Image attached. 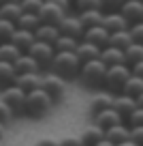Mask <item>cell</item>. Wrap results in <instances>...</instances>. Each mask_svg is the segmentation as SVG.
<instances>
[{
	"mask_svg": "<svg viewBox=\"0 0 143 146\" xmlns=\"http://www.w3.org/2000/svg\"><path fill=\"white\" fill-rule=\"evenodd\" d=\"M79 64L81 62L77 60L75 52H56L49 69H51V73L60 75L62 80H73L79 73Z\"/></svg>",
	"mask_w": 143,
	"mask_h": 146,
	"instance_id": "6da1fadb",
	"label": "cell"
},
{
	"mask_svg": "<svg viewBox=\"0 0 143 146\" xmlns=\"http://www.w3.org/2000/svg\"><path fill=\"white\" fill-rule=\"evenodd\" d=\"M51 105H54V101L45 95L41 88H34V90L26 92L24 112H26V114H30L32 118H41V116H45V114L51 110Z\"/></svg>",
	"mask_w": 143,
	"mask_h": 146,
	"instance_id": "7a4b0ae2",
	"label": "cell"
},
{
	"mask_svg": "<svg viewBox=\"0 0 143 146\" xmlns=\"http://www.w3.org/2000/svg\"><path fill=\"white\" fill-rule=\"evenodd\" d=\"M105 71H107V67L98 58H94V60H88V62H81L77 75L81 78V82L88 88H98V86H103Z\"/></svg>",
	"mask_w": 143,
	"mask_h": 146,
	"instance_id": "3957f363",
	"label": "cell"
},
{
	"mask_svg": "<svg viewBox=\"0 0 143 146\" xmlns=\"http://www.w3.org/2000/svg\"><path fill=\"white\" fill-rule=\"evenodd\" d=\"M128 78H130L128 64H113V67H107V71H105L103 86L107 88L109 95H120Z\"/></svg>",
	"mask_w": 143,
	"mask_h": 146,
	"instance_id": "277c9868",
	"label": "cell"
},
{
	"mask_svg": "<svg viewBox=\"0 0 143 146\" xmlns=\"http://www.w3.org/2000/svg\"><path fill=\"white\" fill-rule=\"evenodd\" d=\"M39 88L49 97L54 103L64 97V80L60 78V75H56V73H49V75L41 78V86Z\"/></svg>",
	"mask_w": 143,
	"mask_h": 146,
	"instance_id": "5b68a950",
	"label": "cell"
},
{
	"mask_svg": "<svg viewBox=\"0 0 143 146\" xmlns=\"http://www.w3.org/2000/svg\"><path fill=\"white\" fill-rule=\"evenodd\" d=\"M26 54H30L32 58L39 62V67H49L51 60H54V45H49V43H45V41H34L30 47H28Z\"/></svg>",
	"mask_w": 143,
	"mask_h": 146,
	"instance_id": "8992f818",
	"label": "cell"
},
{
	"mask_svg": "<svg viewBox=\"0 0 143 146\" xmlns=\"http://www.w3.org/2000/svg\"><path fill=\"white\" fill-rule=\"evenodd\" d=\"M2 101L11 108L13 114H22L24 103H26V92L22 88H17L15 84L13 86H7V88H2Z\"/></svg>",
	"mask_w": 143,
	"mask_h": 146,
	"instance_id": "52a82bcc",
	"label": "cell"
},
{
	"mask_svg": "<svg viewBox=\"0 0 143 146\" xmlns=\"http://www.w3.org/2000/svg\"><path fill=\"white\" fill-rule=\"evenodd\" d=\"M79 41H88V43H92V45H96V47L103 50L105 45H109V32L105 30L100 24L98 26H90V28L83 30V35H81Z\"/></svg>",
	"mask_w": 143,
	"mask_h": 146,
	"instance_id": "ba28073f",
	"label": "cell"
},
{
	"mask_svg": "<svg viewBox=\"0 0 143 146\" xmlns=\"http://www.w3.org/2000/svg\"><path fill=\"white\" fill-rule=\"evenodd\" d=\"M117 13H120L128 24L141 22V17H143V2L141 0H124L122 7L117 9Z\"/></svg>",
	"mask_w": 143,
	"mask_h": 146,
	"instance_id": "9c48e42d",
	"label": "cell"
},
{
	"mask_svg": "<svg viewBox=\"0 0 143 146\" xmlns=\"http://www.w3.org/2000/svg\"><path fill=\"white\" fill-rule=\"evenodd\" d=\"M39 19H41V24H51V26H58V22L64 17V11L60 9V7H56V5H51V2H43V7L39 9Z\"/></svg>",
	"mask_w": 143,
	"mask_h": 146,
	"instance_id": "30bf717a",
	"label": "cell"
},
{
	"mask_svg": "<svg viewBox=\"0 0 143 146\" xmlns=\"http://www.w3.org/2000/svg\"><path fill=\"white\" fill-rule=\"evenodd\" d=\"M58 30H60V35L73 36V39H77V41H79L81 35H83V26L79 24V19L77 17H68V15H64V17L58 22Z\"/></svg>",
	"mask_w": 143,
	"mask_h": 146,
	"instance_id": "8fae6325",
	"label": "cell"
},
{
	"mask_svg": "<svg viewBox=\"0 0 143 146\" xmlns=\"http://www.w3.org/2000/svg\"><path fill=\"white\" fill-rule=\"evenodd\" d=\"M100 26L111 35V32H120L128 28V22L122 17L117 11H111V13H103V19H100Z\"/></svg>",
	"mask_w": 143,
	"mask_h": 146,
	"instance_id": "7c38bea8",
	"label": "cell"
},
{
	"mask_svg": "<svg viewBox=\"0 0 143 146\" xmlns=\"http://www.w3.org/2000/svg\"><path fill=\"white\" fill-rule=\"evenodd\" d=\"M120 123H124V120H122V116L117 114L113 108L103 110V112H96V114H94V125L100 127L103 131H105V129H109V127H113V125H120Z\"/></svg>",
	"mask_w": 143,
	"mask_h": 146,
	"instance_id": "4fadbf2b",
	"label": "cell"
},
{
	"mask_svg": "<svg viewBox=\"0 0 143 146\" xmlns=\"http://www.w3.org/2000/svg\"><path fill=\"white\" fill-rule=\"evenodd\" d=\"M111 108L115 110L117 114L122 116V120L126 118V116L133 112L134 108H141V105H137V101L133 99V97H128V95H113V103H111Z\"/></svg>",
	"mask_w": 143,
	"mask_h": 146,
	"instance_id": "5bb4252c",
	"label": "cell"
},
{
	"mask_svg": "<svg viewBox=\"0 0 143 146\" xmlns=\"http://www.w3.org/2000/svg\"><path fill=\"white\" fill-rule=\"evenodd\" d=\"M36 39H34V32H30V30H22V28H15L13 30V35H11V43H13L15 47H17L22 54H26L28 52V47L34 43Z\"/></svg>",
	"mask_w": 143,
	"mask_h": 146,
	"instance_id": "9a60e30c",
	"label": "cell"
},
{
	"mask_svg": "<svg viewBox=\"0 0 143 146\" xmlns=\"http://www.w3.org/2000/svg\"><path fill=\"white\" fill-rule=\"evenodd\" d=\"M98 60L105 64V67H113V64H124V52L117 50V47L105 45L103 50L98 52Z\"/></svg>",
	"mask_w": 143,
	"mask_h": 146,
	"instance_id": "2e32d148",
	"label": "cell"
},
{
	"mask_svg": "<svg viewBox=\"0 0 143 146\" xmlns=\"http://www.w3.org/2000/svg\"><path fill=\"white\" fill-rule=\"evenodd\" d=\"M122 95H128L137 101V105H141V97H143V78H137V75H130L126 80L124 88H122Z\"/></svg>",
	"mask_w": 143,
	"mask_h": 146,
	"instance_id": "e0dca14e",
	"label": "cell"
},
{
	"mask_svg": "<svg viewBox=\"0 0 143 146\" xmlns=\"http://www.w3.org/2000/svg\"><path fill=\"white\" fill-rule=\"evenodd\" d=\"M13 84L17 88H22L24 92H30V90H34V88L41 86V75L39 73H19Z\"/></svg>",
	"mask_w": 143,
	"mask_h": 146,
	"instance_id": "ac0fdd59",
	"label": "cell"
},
{
	"mask_svg": "<svg viewBox=\"0 0 143 146\" xmlns=\"http://www.w3.org/2000/svg\"><path fill=\"white\" fill-rule=\"evenodd\" d=\"M13 69H15V73H17V75H19V73H39V71H41L39 62H36L30 54H22V56L13 62Z\"/></svg>",
	"mask_w": 143,
	"mask_h": 146,
	"instance_id": "d6986e66",
	"label": "cell"
},
{
	"mask_svg": "<svg viewBox=\"0 0 143 146\" xmlns=\"http://www.w3.org/2000/svg\"><path fill=\"white\" fill-rule=\"evenodd\" d=\"M98 52H100V47L92 45V43H88V41H79L77 47H75V56H77L79 62H88V60L98 58Z\"/></svg>",
	"mask_w": 143,
	"mask_h": 146,
	"instance_id": "ffe728a7",
	"label": "cell"
},
{
	"mask_svg": "<svg viewBox=\"0 0 143 146\" xmlns=\"http://www.w3.org/2000/svg\"><path fill=\"white\" fill-rule=\"evenodd\" d=\"M58 36H60L58 26H51V24H39V28L34 30L36 41H45V43H49V45H54V41Z\"/></svg>",
	"mask_w": 143,
	"mask_h": 146,
	"instance_id": "44dd1931",
	"label": "cell"
},
{
	"mask_svg": "<svg viewBox=\"0 0 143 146\" xmlns=\"http://www.w3.org/2000/svg\"><path fill=\"white\" fill-rule=\"evenodd\" d=\"M105 140H109L113 146L122 144V142H128V127L124 123H120V125H113V127L105 129Z\"/></svg>",
	"mask_w": 143,
	"mask_h": 146,
	"instance_id": "7402d4cb",
	"label": "cell"
},
{
	"mask_svg": "<svg viewBox=\"0 0 143 146\" xmlns=\"http://www.w3.org/2000/svg\"><path fill=\"white\" fill-rule=\"evenodd\" d=\"M103 13H105V11H100V9L79 11L77 19H79V24L83 26V30H85V28H90V26H98V24H100V19H103Z\"/></svg>",
	"mask_w": 143,
	"mask_h": 146,
	"instance_id": "603a6c76",
	"label": "cell"
},
{
	"mask_svg": "<svg viewBox=\"0 0 143 146\" xmlns=\"http://www.w3.org/2000/svg\"><path fill=\"white\" fill-rule=\"evenodd\" d=\"M103 137H105V131L100 127H96V125H92V127L83 129V133L79 135V140H81V146H94L98 140H103Z\"/></svg>",
	"mask_w": 143,
	"mask_h": 146,
	"instance_id": "cb8c5ba5",
	"label": "cell"
},
{
	"mask_svg": "<svg viewBox=\"0 0 143 146\" xmlns=\"http://www.w3.org/2000/svg\"><path fill=\"white\" fill-rule=\"evenodd\" d=\"M15 78H17V73H15L13 64L11 62H5V60H0V90L7 86H13Z\"/></svg>",
	"mask_w": 143,
	"mask_h": 146,
	"instance_id": "d4e9b609",
	"label": "cell"
},
{
	"mask_svg": "<svg viewBox=\"0 0 143 146\" xmlns=\"http://www.w3.org/2000/svg\"><path fill=\"white\" fill-rule=\"evenodd\" d=\"M39 24H41V19H39V15H36V13H22L17 17V22H15V28L34 32L36 28H39Z\"/></svg>",
	"mask_w": 143,
	"mask_h": 146,
	"instance_id": "484cf974",
	"label": "cell"
},
{
	"mask_svg": "<svg viewBox=\"0 0 143 146\" xmlns=\"http://www.w3.org/2000/svg\"><path fill=\"white\" fill-rule=\"evenodd\" d=\"M143 60V43H130L124 50V64H134Z\"/></svg>",
	"mask_w": 143,
	"mask_h": 146,
	"instance_id": "4316f807",
	"label": "cell"
},
{
	"mask_svg": "<svg viewBox=\"0 0 143 146\" xmlns=\"http://www.w3.org/2000/svg\"><path fill=\"white\" fill-rule=\"evenodd\" d=\"M113 103V95L109 92H103V95H96L92 101H90V112L96 114V112H103V110H109Z\"/></svg>",
	"mask_w": 143,
	"mask_h": 146,
	"instance_id": "83f0119b",
	"label": "cell"
},
{
	"mask_svg": "<svg viewBox=\"0 0 143 146\" xmlns=\"http://www.w3.org/2000/svg\"><path fill=\"white\" fill-rule=\"evenodd\" d=\"M130 35H128V28H126V30H120V32H111V35H109V45L111 47H117V50H122L124 52L126 47L130 45Z\"/></svg>",
	"mask_w": 143,
	"mask_h": 146,
	"instance_id": "f1b7e54d",
	"label": "cell"
},
{
	"mask_svg": "<svg viewBox=\"0 0 143 146\" xmlns=\"http://www.w3.org/2000/svg\"><path fill=\"white\" fill-rule=\"evenodd\" d=\"M22 15L17 2H7V5H0V19H7V22H17V17Z\"/></svg>",
	"mask_w": 143,
	"mask_h": 146,
	"instance_id": "f546056e",
	"label": "cell"
},
{
	"mask_svg": "<svg viewBox=\"0 0 143 146\" xmlns=\"http://www.w3.org/2000/svg\"><path fill=\"white\" fill-rule=\"evenodd\" d=\"M19 56H22V52H19L11 41L0 43V60H5V62H11V64H13Z\"/></svg>",
	"mask_w": 143,
	"mask_h": 146,
	"instance_id": "4dcf8cb0",
	"label": "cell"
},
{
	"mask_svg": "<svg viewBox=\"0 0 143 146\" xmlns=\"http://www.w3.org/2000/svg\"><path fill=\"white\" fill-rule=\"evenodd\" d=\"M77 39H73V36H64V35H60L58 39L54 41V52H75V47H77Z\"/></svg>",
	"mask_w": 143,
	"mask_h": 146,
	"instance_id": "1f68e13d",
	"label": "cell"
},
{
	"mask_svg": "<svg viewBox=\"0 0 143 146\" xmlns=\"http://www.w3.org/2000/svg\"><path fill=\"white\" fill-rule=\"evenodd\" d=\"M43 2L45 0H19L17 5H19V9H22V13H39Z\"/></svg>",
	"mask_w": 143,
	"mask_h": 146,
	"instance_id": "d6a6232c",
	"label": "cell"
},
{
	"mask_svg": "<svg viewBox=\"0 0 143 146\" xmlns=\"http://www.w3.org/2000/svg\"><path fill=\"white\" fill-rule=\"evenodd\" d=\"M124 120H126V127H139V125H143V108H134Z\"/></svg>",
	"mask_w": 143,
	"mask_h": 146,
	"instance_id": "836d02e7",
	"label": "cell"
},
{
	"mask_svg": "<svg viewBox=\"0 0 143 146\" xmlns=\"http://www.w3.org/2000/svg\"><path fill=\"white\" fill-rule=\"evenodd\" d=\"M128 35H130L133 43H143V24L141 22L128 24Z\"/></svg>",
	"mask_w": 143,
	"mask_h": 146,
	"instance_id": "e575fe53",
	"label": "cell"
},
{
	"mask_svg": "<svg viewBox=\"0 0 143 146\" xmlns=\"http://www.w3.org/2000/svg\"><path fill=\"white\" fill-rule=\"evenodd\" d=\"M15 30V24L13 22H7V19H0V43L11 41V35Z\"/></svg>",
	"mask_w": 143,
	"mask_h": 146,
	"instance_id": "d590c367",
	"label": "cell"
},
{
	"mask_svg": "<svg viewBox=\"0 0 143 146\" xmlns=\"http://www.w3.org/2000/svg\"><path fill=\"white\" fill-rule=\"evenodd\" d=\"M77 13L79 11H90V9H100V0H73Z\"/></svg>",
	"mask_w": 143,
	"mask_h": 146,
	"instance_id": "8d00e7d4",
	"label": "cell"
},
{
	"mask_svg": "<svg viewBox=\"0 0 143 146\" xmlns=\"http://www.w3.org/2000/svg\"><path fill=\"white\" fill-rule=\"evenodd\" d=\"M128 142L137 146H143V125L139 127H128Z\"/></svg>",
	"mask_w": 143,
	"mask_h": 146,
	"instance_id": "74e56055",
	"label": "cell"
},
{
	"mask_svg": "<svg viewBox=\"0 0 143 146\" xmlns=\"http://www.w3.org/2000/svg\"><path fill=\"white\" fill-rule=\"evenodd\" d=\"M122 2H124V0H100V11H107V13L117 11L122 7Z\"/></svg>",
	"mask_w": 143,
	"mask_h": 146,
	"instance_id": "f35d334b",
	"label": "cell"
},
{
	"mask_svg": "<svg viewBox=\"0 0 143 146\" xmlns=\"http://www.w3.org/2000/svg\"><path fill=\"white\" fill-rule=\"evenodd\" d=\"M13 116V112H11V108L5 103V101L0 99V123H7V120Z\"/></svg>",
	"mask_w": 143,
	"mask_h": 146,
	"instance_id": "ab89813d",
	"label": "cell"
},
{
	"mask_svg": "<svg viewBox=\"0 0 143 146\" xmlns=\"http://www.w3.org/2000/svg\"><path fill=\"white\" fill-rule=\"evenodd\" d=\"M58 146H81V140L77 135H66L62 140H58Z\"/></svg>",
	"mask_w": 143,
	"mask_h": 146,
	"instance_id": "60d3db41",
	"label": "cell"
},
{
	"mask_svg": "<svg viewBox=\"0 0 143 146\" xmlns=\"http://www.w3.org/2000/svg\"><path fill=\"white\" fill-rule=\"evenodd\" d=\"M45 2H51V5H56V7H60V9L64 11V13H68V9H71V0H45Z\"/></svg>",
	"mask_w": 143,
	"mask_h": 146,
	"instance_id": "b9f144b4",
	"label": "cell"
},
{
	"mask_svg": "<svg viewBox=\"0 0 143 146\" xmlns=\"http://www.w3.org/2000/svg\"><path fill=\"white\" fill-rule=\"evenodd\" d=\"M130 75H137V78H143V60L141 62H134V64H130Z\"/></svg>",
	"mask_w": 143,
	"mask_h": 146,
	"instance_id": "7bdbcfd3",
	"label": "cell"
},
{
	"mask_svg": "<svg viewBox=\"0 0 143 146\" xmlns=\"http://www.w3.org/2000/svg\"><path fill=\"white\" fill-rule=\"evenodd\" d=\"M36 146H58V140L56 137H41L36 142Z\"/></svg>",
	"mask_w": 143,
	"mask_h": 146,
	"instance_id": "ee69618b",
	"label": "cell"
},
{
	"mask_svg": "<svg viewBox=\"0 0 143 146\" xmlns=\"http://www.w3.org/2000/svg\"><path fill=\"white\" fill-rule=\"evenodd\" d=\"M94 146H113V144H111L109 140H105V137H103V140H98V142H96Z\"/></svg>",
	"mask_w": 143,
	"mask_h": 146,
	"instance_id": "f6af8a7d",
	"label": "cell"
},
{
	"mask_svg": "<svg viewBox=\"0 0 143 146\" xmlns=\"http://www.w3.org/2000/svg\"><path fill=\"white\" fill-rule=\"evenodd\" d=\"M5 137V123H0V140Z\"/></svg>",
	"mask_w": 143,
	"mask_h": 146,
	"instance_id": "bcb514c9",
	"label": "cell"
},
{
	"mask_svg": "<svg viewBox=\"0 0 143 146\" xmlns=\"http://www.w3.org/2000/svg\"><path fill=\"white\" fill-rule=\"evenodd\" d=\"M115 146H137V144H133V142H122V144H115Z\"/></svg>",
	"mask_w": 143,
	"mask_h": 146,
	"instance_id": "7dc6e473",
	"label": "cell"
},
{
	"mask_svg": "<svg viewBox=\"0 0 143 146\" xmlns=\"http://www.w3.org/2000/svg\"><path fill=\"white\" fill-rule=\"evenodd\" d=\"M7 2H19V0H0V5H7Z\"/></svg>",
	"mask_w": 143,
	"mask_h": 146,
	"instance_id": "c3c4849f",
	"label": "cell"
},
{
	"mask_svg": "<svg viewBox=\"0 0 143 146\" xmlns=\"http://www.w3.org/2000/svg\"><path fill=\"white\" fill-rule=\"evenodd\" d=\"M0 146H2V140H0Z\"/></svg>",
	"mask_w": 143,
	"mask_h": 146,
	"instance_id": "681fc988",
	"label": "cell"
},
{
	"mask_svg": "<svg viewBox=\"0 0 143 146\" xmlns=\"http://www.w3.org/2000/svg\"><path fill=\"white\" fill-rule=\"evenodd\" d=\"M71 2H73V0H71Z\"/></svg>",
	"mask_w": 143,
	"mask_h": 146,
	"instance_id": "f907efd6",
	"label": "cell"
}]
</instances>
